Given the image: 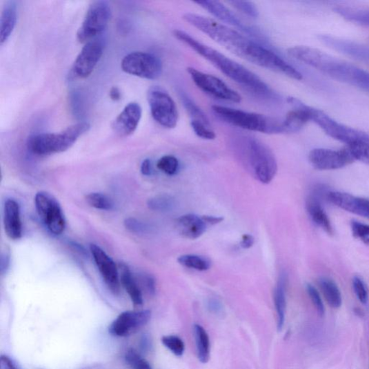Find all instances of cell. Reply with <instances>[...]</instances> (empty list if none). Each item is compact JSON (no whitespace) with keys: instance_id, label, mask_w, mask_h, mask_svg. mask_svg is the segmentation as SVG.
<instances>
[{"instance_id":"cell-1","label":"cell","mask_w":369,"mask_h":369,"mask_svg":"<svg viewBox=\"0 0 369 369\" xmlns=\"http://www.w3.org/2000/svg\"><path fill=\"white\" fill-rule=\"evenodd\" d=\"M183 19L207 37L235 55L259 66L267 48L237 30L196 13H186Z\"/></svg>"},{"instance_id":"cell-2","label":"cell","mask_w":369,"mask_h":369,"mask_svg":"<svg viewBox=\"0 0 369 369\" xmlns=\"http://www.w3.org/2000/svg\"><path fill=\"white\" fill-rule=\"evenodd\" d=\"M173 36L247 90L263 97H270L272 95L270 88L263 80L242 64L202 43L183 30H174Z\"/></svg>"},{"instance_id":"cell-3","label":"cell","mask_w":369,"mask_h":369,"mask_svg":"<svg viewBox=\"0 0 369 369\" xmlns=\"http://www.w3.org/2000/svg\"><path fill=\"white\" fill-rule=\"evenodd\" d=\"M288 54L340 82L369 93V72L354 64L309 46L291 47L288 50Z\"/></svg>"},{"instance_id":"cell-4","label":"cell","mask_w":369,"mask_h":369,"mask_svg":"<svg viewBox=\"0 0 369 369\" xmlns=\"http://www.w3.org/2000/svg\"><path fill=\"white\" fill-rule=\"evenodd\" d=\"M239 155L254 177L264 184L270 183L278 170L274 152L261 140L248 137L243 139Z\"/></svg>"},{"instance_id":"cell-5","label":"cell","mask_w":369,"mask_h":369,"mask_svg":"<svg viewBox=\"0 0 369 369\" xmlns=\"http://www.w3.org/2000/svg\"><path fill=\"white\" fill-rule=\"evenodd\" d=\"M90 128L88 122H79L59 133H42L28 138V150L39 156H48L68 150Z\"/></svg>"},{"instance_id":"cell-6","label":"cell","mask_w":369,"mask_h":369,"mask_svg":"<svg viewBox=\"0 0 369 369\" xmlns=\"http://www.w3.org/2000/svg\"><path fill=\"white\" fill-rule=\"evenodd\" d=\"M216 116L243 130L268 134L285 133L283 120L221 106H212Z\"/></svg>"},{"instance_id":"cell-7","label":"cell","mask_w":369,"mask_h":369,"mask_svg":"<svg viewBox=\"0 0 369 369\" xmlns=\"http://www.w3.org/2000/svg\"><path fill=\"white\" fill-rule=\"evenodd\" d=\"M310 120L330 137L347 144L369 141V134L336 121L323 111L310 106Z\"/></svg>"},{"instance_id":"cell-8","label":"cell","mask_w":369,"mask_h":369,"mask_svg":"<svg viewBox=\"0 0 369 369\" xmlns=\"http://www.w3.org/2000/svg\"><path fill=\"white\" fill-rule=\"evenodd\" d=\"M148 101L155 121L166 128L177 126L179 114L177 106L170 94L163 88L154 86L148 92Z\"/></svg>"},{"instance_id":"cell-9","label":"cell","mask_w":369,"mask_h":369,"mask_svg":"<svg viewBox=\"0 0 369 369\" xmlns=\"http://www.w3.org/2000/svg\"><path fill=\"white\" fill-rule=\"evenodd\" d=\"M111 9L106 1H96L89 7L84 21L77 34L80 43H88L106 30L110 21Z\"/></svg>"},{"instance_id":"cell-10","label":"cell","mask_w":369,"mask_h":369,"mask_svg":"<svg viewBox=\"0 0 369 369\" xmlns=\"http://www.w3.org/2000/svg\"><path fill=\"white\" fill-rule=\"evenodd\" d=\"M187 72L192 82L206 94L224 101L235 103L241 102V95L217 77L194 68H188Z\"/></svg>"},{"instance_id":"cell-11","label":"cell","mask_w":369,"mask_h":369,"mask_svg":"<svg viewBox=\"0 0 369 369\" xmlns=\"http://www.w3.org/2000/svg\"><path fill=\"white\" fill-rule=\"evenodd\" d=\"M121 66L127 74L151 80L161 76L163 70V63L157 56L141 52H132L124 57Z\"/></svg>"},{"instance_id":"cell-12","label":"cell","mask_w":369,"mask_h":369,"mask_svg":"<svg viewBox=\"0 0 369 369\" xmlns=\"http://www.w3.org/2000/svg\"><path fill=\"white\" fill-rule=\"evenodd\" d=\"M39 216L50 232L61 235L66 228V220L57 200L49 192L41 191L35 197Z\"/></svg>"},{"instance_id":"cell-13","label":"cell","mask_w":369,"mask_h":369,"mask_svg":"<svg viewBox=\"0 0 369 369\" xmlns=\"http://www.w3.org/2000/svg\"><path fill=\"white\" fill-rule=\"evenodd\" d=\"M311 165L319 170H332L345 168L355 161L348 148L334 150L324 148L312 150L309 154Z\"/></svg>"},{"instance_id":"cell-14","label":"cell","mask_w":369,"mask_h":369,"mask_svg":"<svg viewBox=\"0 0 369 369\" xmlns=\"http://www.w3.org/2000/svg\"><path fill=\"white\" fill-rule=\"evenodd\" d=\"M103 54V44L101 41L92 40L88 42L77 57L72 73L77 78H87L97 66Z\"/></svg>"},{"instance_id":"cell-15","label":"cell","mask_w":369,"mask_h":369,"mask_svg":"<svg viewBox=\"0 0 369 369\" xmlns=\"http://www.w3.org/2000/svg\"><path fill=\"white\" fill-rule=\"evenodd\" d=\"M152 317L149 310L126 311L120 314L109 327V332L117 337H126L146 326Z\"/></svg>"},{"instance_id":"cell-16","label":"cell","mask_w":369,"mask_h":369,"mask_svg":"<svg viewBox=\"0 0 369 369\" xmlns=\"http://www.w3.org/2000/svg\"><path fill=\"white\" fill-rule=\"evenodd\" d=\"M94 261L109 290L115 295L120 292L121 281L119 269L115 262L97 245L90 247Z\"/></svg>"},{"instance_id":"cell-17","label":"cell","mask_w":369,"mask_h":369,"mask_svg":"<svg viewBox=\"0 0 369 369\" xmlns=\"http://www.w3.org/2000/svg\"><path fill=\"white\" fill-rule=\"evenodd\" d=\"M195 3L211 13L220 21L243 31L250 37L256 38L262 37L258 29L245 23L233 11L219 1H212V0L207 1V0H204V1H197Z\"/></svg>"},{"instance_id":"cell-18","label":"cell","mask_w":369,"mask_h":369,"mask_svg":"<svg viewBox=\"0 0 369 369\" xmlns=\"http://www.w3.org/2000/svg\"><path fill=\"white\" fill-rule=\"evenodd\" d=\"M141 115L142 109L139 103H128L113 122L112 128L121 137L130 136L136 131Z\"/></svg>"},{"instance_id":"cell-19","label":"cell","mask_w":369,"mask_h":369,"mask_svg":"<svg viewBox=\"0 0 369 369\" xmlns=\"http://www.w3.org/2000/svg\"><path fill=\"white\" fill-rule=\"evenodd\" d=\"M318 38L320 42L337 52L369 63V47L368 46L330 35L322 34Z\"/></svg>"},{"instance_id":"cell-20","label":"cell","mask_w":369,"mask_h":369,"mask_svg":"<svg viewBox=\"0 0 369 369\" xmlns=\"http://www.w3.org/2000/svg\"><path fill=\"white\" fill-rule=\"evenodd\" d=\"M328 198L332 203L342 210L369 219V199L339 191L329 192Z\"/></svg>"},{"instance_id":"cell-21","label":"cell","mask_w":369,"mask_h":369,"mask_svg":"<svg viewBox=\"0 0 369 369\" xmlns=\"http://www.w3.org/2000/svg\"><path fill=\"white\" fill-rule=\"evenodd\" d=\"M3 221L6 233L10 239L18 240L22 237L20 206L14 199H8L5 203Z\"/></svg>"},{"instance_id":"cell-22","label":"cell","mask_w":369,"mask_h":369,"mask_svg":"<svg viewBox=\"0 0 369 369\" xmlns=\"http://www.w3.org/2000/svg\"><path fill=\"white\" fill-rule=\"evenodd\" d=\"M207 224L202 217L196 215L188 214L180 217L176 220V228L184 237L196 239L201 237L206 230Z\"/></svg>"},{"instance_id":"cell-23","label":"cell","mask_w":369,"mask_h":369,"mask_svg":"<svg viewBox=\"0 0 369 369\" xmlns=\"http://www.w3.org/2000/svg\"><path fill=\"white\" fill-rule=\"evenodd\" d=\"M306 208L309 216L317 226L330 235L334 234L331 221L322 204H321L319 197L316 195V192H313L308 198Z\"/></svg>"},{"instance_id":"cell-24","label":"cell","mask_w":369,"mask_h":369,"mask_svg":"<svg viewBox=\"0 0 369 369\" xmlns=\"http://www.w3.org/2000/svg\"><path fill=\"white\" fill-rule=\"evenodd\" d=\"M121 284L130 296L134 306H140L143 304V295L141 288L134 279L130 268L124 264L120 265Z\"/></svg>"},{"instance_id":"cell-25","label":"cell","mask_w":369,"mask_h":369,"mask_svg":"<svg viewBox=\"0 0 369 369\" xmlns=\"http://www.w3.org/2000/svg\"><path fill=\"white\" fill-rule=\"evenodd\" d=\"M17 22V6L14 1H8L4 6L0 22V43L3 44L12 33Z\"/></svg>"},{"instance_id":"cell-26","label":"cell","mask_w":369,"mask_h":369,"mask_svg":"<svg viewBox=\"0 0 369 369\" xmlns=\"http://www.w3.org/2000/svg\"><path fill=\"white\" fill-rule=\"evenodd\" d=\"M286 281L285 272L281 274L275 291V302L278 317V329L281 330L284 326L286 310Z\"/></svg>"},{"instance_id":"cell-27","label":"cell","mask_w":369,"mask_h":369,"mask_svg":"<svg viewBox=\"0 0 369 369\" xmlns=\"http://www.w3.org/2000/svg\"><path fill=\"white\" fill-rule=\"evenodd\" d=\"M319 285L329 306L338 309L342 304V296L338 285L328 278H321Z\"/></svg>"},{"instance_id":"cell-28","label":"cell","mask_w":369,"mask_h":369,"mask_svg":"<svg viewBox=\"0 0 369 369\" xmlns=\"http://www.w3.org/2000/svg\"><path fill=\"white\" fill-rule=\"evenodd\" d=\"M334 11L348 21L369 27V8L338 6Z\"/></svg>"},{"instance_id":"cell-29","label":"cell","mask_w":369,"mask_h":369,"mask_svg":"<svg viewBox=\"0 0 369 369\" xmlns=\"http://www.w3.org/2000/svg\"><path fill=\"white\" fill-rule=\"evenodd\" d=\"M195 334L199 361L206 363L210 359V337L206 330L199 325L195 326Z\"/></svg>"},{"instance_id":"cell-30","label":"cell","mask_w":369,"mask_h":369,"mask_svg":"<svg viewBox=\"0 0 369 369\" xmlns=\"http://www.w3.org/2000/svg\"><path fill=\"white\" fill-rule=\"evenodd\" d=\"M181 99L190 119V122L211 125L204 112L186 93H181Z\"/></svg>"},{"instance_id":"cell-31","label":"cell","mask_w":369,"mask_h":369,"mask_svg":"<svg viewBox=\"0 0 369 369\" xmlns=\"http://www.w3.org/2000/svg\"><path fill=\"white\" fill-rule=\"evenodd\" d=\"M178 261L181 266L199 271L210 269L212 263L210 260L197 255H183L179 257Z\"/></svg>"},{"instance_id":"cell-32","label":"cell","mask_w":369,"mask_h":369,"mask_svg":"<svg viewBox=\"0 0 369 369\" xmlns=\"http://www.w3.org/2000/svg\"><path fill=\"white\" fill-rule=\"evenodd\" d=\"M87 202L96 210L110 211L114 208V203L109 197L101 192H91L86 197Z\"/></svg>"},{"instance_id":"cell-33","label":"cell","mask_w":369,"mask_h":369,"mask_svg":"<svg viewBox=\"0 0 369 369\" xmlns=\"http://www.w3.org/2000/svg\"><path fill=\"white\" fill-rule=\"evenodd\" d=\"M175 206L174 199L169 195H159L152 198L148 201L150 210L155 212H165L172 210Z\"/></svg>"},{"instance_id":"cell-34","label":"cell","mask_w":369,"mask_h":369,"mask_svg":"<svg viewBox=\"0 0 369 369\" xmlns=\"http://www.w3.org/2000/svg\"><path fill=\"white\" fill-rule=\"evenodd\" d=\"M125 361L132 369H152L150 363L134 348L126 351Z\"/></svg>"},{"instance_id":"cell-35","label":"cell","mask_w":369,"mask_h":369,"mask_svg":"<svg viewBox=\"0 0 369 369\" xmlns=\"http://www.w3.org/2000/svg\"><path fill=\"white\" fill-rule=\"evenodd\" d=\"M157 168L168 175L178 172L180 167L179 159L172 155H166L158 160Z\"/></svg>"},{"instance_id":"cell-36","label":"cell","mask_w":369,"mask_h":369,"mask_svg":"<svg viewBox=\"0 0 369 369\" xmlns=\"http://www.w3.org/2000/svg\"><path fill=\"white\" fill-rule=\"evenodd\" d=\"M162 342L175 356L182 357L183 355L185 344L179 336L172 335L164 336Z\"/></svg>"},{"instance_id":"cell-37","label":"cell","mask_w":369,"mask_h":369,"mask_svg":"<svg viewBox=\"0 0 369 369\" xmlns=\"http://www.w3.org/2000/svg\"><path fill=\"white\" fill-rule=\"evenodd\" d=\"M352 235L359 241L369 246V226L357 220L350 223Z\"/></svg>"},{"instance_id":"cell-38","label":"cell","mask_w":369,"mask_h":369,"mask_svg":"<svg viewBox=\"0 0 369 369\" xmlns=\"http://www.w3.org/2000/svg\"><path fill=\"white\" fill-rule=\"evenodd\" d=\"M348 148L356 160L369 165V141L355 143Z\"/></svg>"},{"instance_id":"cell-39","label":"cell","mask_w":369,"mask_h":369,"mask_svg":"<svg viewBox=\"0 0 369 369\" xmlns=\"http://www.w3.org/2000/svg\"><path fill=\"white\" fill-rule=\"evenodd\" d=\"M190 126L195 134L203 139L213 140L216 138V134L212 125H206L202 123L190 122Z\"/></svg>"},{"instance_id":"cell-40","label":"cell","mask_w":369,"mask_h":369,"mask_svg":"<svg viewBox=\"0 0 369 369\" xmlns=\"http://www.w3.org/2000/svg\"><path fill=\"white\" fill-rule=\"evenodd\" d=\"M239 12L246 14L252 19H257L259 16L258 8L252 2L248 1H230L228 3Z\"/></svg>"},{"instance_id":"cell-41","label":"cell","mask_w":369,"mask_h":369,"mask_svg":"<svg viewBox=\"0 0 369 369\" xmlns=\"http://www.w3.org/2000/svg\"><path fill=\"white\" fill-rule=\"evenodd\" d=\"M352 288L359 300L363 304L368 301V293L365 282L359 277L352 279Z\"/></svg>"},{"instance_id":"cell-42","label":"cell","mask_w":369,"mask_h":369,"mask_svg":"<svg viewBox=\"0 0 369 369\" xmlns=\"http://www.w3.org/2000/svg\"><path fill=\"white\" fill-rule=\"evenodd\" d=\"M307 292L311 299L315 308L320 315L325 314V307L322 299L316 290V288L311 284H307Z\"/></svg>"},{"instance_id":"cell-43","label":"cell","mask_w":369,"mask_h":369,"mask_svg":"<svg viewBox=\"0 0 369 369\" xmlns=\"http://www.w3.org/2000/svg\"><path fill=\"white\" fill-rule=\"evenodd\" d=\"M124 224L127 230L137 234L146 232L149 230V228L146 223H143L134 218L126 219Z\"/></svg>"},{"instance_id":"cell-44","label":"cell","mask_w":369,"mask_h":369,"mask_svg":"<svg viewBox=\"0 0 369 369\" xmlns=\"http://www.w3.org/2000/svg\"><path fill=\"white\" fill-rule=\"evenodd\" d=\"M143 284L150 295H154L156 291L155 280L152 276H146L142 279Z\"/></svg>"},{"instance_id":"cell-45","label":"cell","mask_w":369,"mask_h":369,"mask_svg":"<svg viewBox=\"0 0 369 369\" xmlns=\"http://www.w3.org/2000/svg\"><path fill=\"white\" fill-rule=\"evenodd\" d=\"M141 172L142 174L150 176L152 174V166L150 159H144L141 166Z\"/></svg>"},{"instance_id":"cell-46","label":"cell","mask_w":369,"mask_h":369,"mask_svg":"<svg viewBox=\"0 0 369 369\" xmlns=\"http://www.w3.org/2000/svg\"><path fill=\"white\" fill-rule=\"evenodd\" d=\"M255 243V238L252 235L245 234L243 236L241 243H240V246L244 249H250L251 248Z\"/></svg>"},{"instance_id":"cell-47","label":"cell","mask_w":369,"mask_h":369,"mask_svg":"<svg viewBox=\"0 0 369 369\" xmlns=\"http://www.w3.org/2000/svg\"><path fill=\"white\" fill-rule=\"evenodd\" d=\"M201 217L206 224H211V226H216V224L220 223L223 221V217H222L205 215Z\"/></svg>"},{"instance_id":"cell-48","label":"cell","mask_w":369,"mask_h":369,"mask_svg":"<svg viewBox=\"0 0 369 369\" xmlns=\"http://www.w3.org/2000/svg\"><path fill=\"white\" fill-rule=\"evenodd\" d=\"M10 254L8 252H6L2 254L1 259V274H4L6 271L8 269L10 265Z\"/></svg>"},{"instance_id":"cell-49","label":"cell","mask_w":369,"mask_h":369,"mask_svg":"<svg viewBox=\"0 0 369 369\" xmlns=\"http://www.w3.org/2000/svg\"><path fill=\"white\" fill-rule=\"evenodd\" d=\"M208 309L214 312H219L221 310V303L216 299H211L208 303Z\"/></svg>"},{"instance_id":"cell-50","label":"cell","mask_w":369,"mask_h":369,"mask_svg":"<svg viewBox=\"0 0 369 369\" xmlns=\"http://www.w3.org/2000/svg\"><path fill=\"white\" fill-rule=\"evenodd\" d=\"M0 361H1V369H17L12 361L6 356H2Z\"/></svg>"},{"instance_id":"cell-51","label":"cell","mask_w":369,"mask_h":369,"mask_svg":"<svg viewBox=\"0 0 369 369\" xmlns=\"http://www.w3.org/2000/svg\"><path fill=\"white\" fill-rule=\"evenodd\" d=\"M110 97L111 100L118 101L121 99V94L119 89L117 87L112 88L110 90Z\"/></svg>"}]
</instances>
